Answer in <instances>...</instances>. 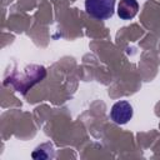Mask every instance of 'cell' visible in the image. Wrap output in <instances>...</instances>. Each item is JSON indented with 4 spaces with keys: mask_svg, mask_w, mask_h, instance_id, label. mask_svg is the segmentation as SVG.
<instances>
[{
    "mask_svg": "<svg viewBox=\"0 0 160 160\" xmlns=\"http://www.w3.org/2000/svg\"><path fill=\"white\" fill-rule=\"evenodd\" d=\"M115 0H85L86 12L96 20H106L114 15Z\"/></svg>",
    "mask_w": 160,
    "mask_h": 160,
    "instance_id": "cell-1",
    "label": "cell"
},
{
    "mask_svg": "<svg viewBox=\"0 0 160 160\" xmlns=\"http://www.w3.org/2000/svg\"><path fill=\"white\" fill-rule=\"evenodd\" d=\"M110 118L115 124L124 125L132 118V106L126 100H120L112 105Z\"/></svg>",
    "mask_w": 160,
    "mask_h": 160,
    "instance_id": "cell-2",
    "label": "cell"
},
{
    "mask_svg": "<svg viewBox=\"0 0 160 160\" xmlns=\"http://www.w3.org/2000/svg\"><path fill=\"white\" fill-rule=\"evenodd\" d=\"M139 11V4L136 0H120L118 5V15L122 20L132 19Z\"/></svg>",
    "mask_w": 160,
    "mask_h": 160,
    "instance_id": "cell-3",
    "label": "cell"
}]
</instances>
